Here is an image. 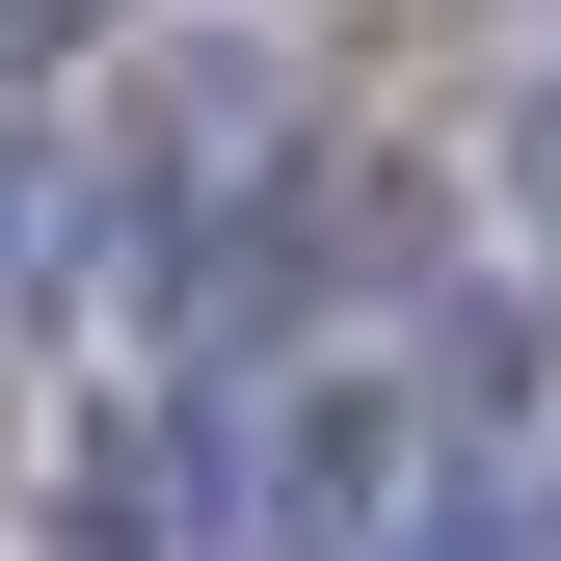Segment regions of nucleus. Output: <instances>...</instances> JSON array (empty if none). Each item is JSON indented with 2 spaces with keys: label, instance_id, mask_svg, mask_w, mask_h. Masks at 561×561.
<instances>
[{
  "label": "nucleus",
  "instance_id": "1",
  "mask_svg": "<svg viewBox=\"0 0 561 561\" xmlns=\"http://www.w3.org/2000/svg\"><path fill=\"white\" fill-rule=\"evenodd\" d=\"M508 187H535V215H561V81H535V107H508Z\"/></svg>",
  "mask_w": 561,
  "mask_h": 561
}]
</instances>
